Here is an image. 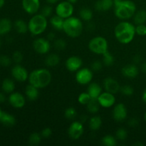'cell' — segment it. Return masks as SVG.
<instances>
[{
	"label": "cell",
	"instance_id": "11",
	"mask_svg": "<svg viewBox=\"0 0 146 146\" xmlns=\"http://www.w3.org/2000/svg\"><path fill=\"white\" fill-rule=\"evenodd\" d=\"M97 99H98L100 106L102 108H109L115 105V97L114 94L107 92L106 91L101 93V95L98 96Z\"/></svg>",
	"mask_w": 146,
	"mask_h": 146
},
{
	"label": "cell",
	"instance_id": "58",
	"mask_svg": "<svg viewBox=\"0 0 146 146\" xmlns=\"http://www.w3.org/2000/svg\"><path fill=\"white\" fill-rule=\"evenodd\" d=\"M1 112H2V111H1V108H0V115H1Z\"/></svg>",
	"mask_w": 146,
	"mask_h": 146
},
{
	"label": "cell",
	"instance_id": "38",
	"mask_svg": "<svg viewBox=\"0 0 146 146\" xmlns=\"http://www.w3.org/2000/svg\"><path fill=\"white\" fill-rule=\"evenodd\" d=\"M91 99V98L89 94H88V92L81 93V94H79L78 97V103L81 104V105H87Z\"/></svg>",
	"mask_w": 146,
	"mask_h": 146
},
{
	"label": "cell",
	"instance_id": "39",
	"mask_svg": "<svg viewBox=\"0 0 146 146\" xmlns=\"http://www.w3.org/2000/svg\"><path fill=\"white\" fill-rule=\"evenodd\" d=\"M120 91H121L123 95L125 96H131L133 94L134 89L131 86L125 85L121 87Z\"/></svg>",
	"mask_w": 146,
	"mask_h": 146
},
{
	"label": "cell",
	"instance_id": "7",
	"mask_svg": "<svg viewBox=\"0 0 146 146\" xmlns=\"http://www.w3.org/2000/svg\"><path fill=\"white\" fill-rule=\"evenodd\" d=\"M74 7L73 4L68 1H64L58 3L56 7V14L63 19H67L74 14Z\"/></svg>",
	"mask_w": 146,
	"mask_h": 146
},
{
	"label": "cell",
	"instance_id": "43",
	"mask_svg": "<svg viewBox=\"0 0 146 146\" xmlns=\"http://www.w3.org/2000/svg\"><path fill=\"white\" fill-rule=\"evenodd\" d=\"M52 11H53L52 7L49 5H46V6H44V7L41 9V14L47 18V17H51V14H52Z\"/></svg>",
	"mask_w": 146,
	"mask_h": 146
},
{
	"label": "cell",
	"instance_id": "21",
	"mask_svg": "<svg viewBox=\"0 0 146 146\" xmlns=\"http://www.w3.org/2000/svg\"><path fill=\"white\" fill-rule=\"evenodd\" d=\"M87 92L89 94L91 98H98L101 95L102 91V88L97 83H90L88 86Z\"/></svg>",
	"mask_w": 146,
	"mask_h": 146
},
{
	"label": "cell",
	"instance_id": "19",
	"mask_svg": "<svg viewBox=\"0 0 146 146\" xmlns=\"http://www.w3.org/2000/svg\"><path fill=\"white\" fill-rule=\"evenodd\" d=\"M16 118L12 114L9 113L7 111H2L0 115V123L4 126L12 127L16 124Z\"/></svg>",
	"mask_w": 146,
	"mask_h": 146
},
{
	"label": "cell",
	"instance_id": "26",
	"mask_svg": "<svg viewBox=\"0 0 146 146\" xmlns=\"http://www.w3.org/2000/svg\"><path fill=\"white\" fill-rule=\"evenodd\" d=\"M1 89L5 94H11L15 89V83L11 78H5L1 84Z\"/></svg>",
	"mask_w": 146,
	"mask_h": 146
},
{
	"label": "cell",
	"instance_id": "4",
	"mask_svg": "<svg viewBox=\"0 0 146 146\" xmlns=\"http://www.w3.org/2000/svg\"><path fill=\"white\" fill-rule=\"evenodd\" d=\"M83 29L84 25L81 19L71 16L64 19L63 31L68 36L77 38L82 34Z\"/></svg>",
	"mask_w": 146,
	"mask_h": 146
},
{
	"label": "cell",
	"instance_id": "34",
	"mask_svg": "<svg viewBox=\"0 0 146 146\" xmlns=\"http://www.w3.org/2000/svg\"><path fill=\"white\" fill-rule=\"evenodd\" d=\"M41 133H32L29 137V143L31 145H37L41 143Z\"/></svg>",
	"mask_w": 146,
	"mask_h": 146
},
{
	"label": "cell",
	"instance_id": "17",
	"mask_svg": "<svg viewBox=\"0 0 146 146\" xmlns=\"http://www.w3.org/2000/svg\"><path fill=\"white\" fill-rule=\"evenodd\" d=\"M104 88L106 91L113 94H117L121 89L119 83L112 77H107L104 79Z\"/></svg>",
	"mask_w": 146,
	"mask_h": 146
},
{
	"label": "cell",
	"instance_id": "37",
	"mask_svg": "<svg viewBox=\"0 0 146 146\" xmlns=\"http://www.w3.org/2000/svg\"><path fill=\"white\" fill-rule=\"evenodd\" d=\"M128 137V132L123 128H120L115 132V138L118 141H125Z\"/></svg>",
	"mask_w": 146,
	"mask_h": 146
},
{
	"label": "cell",
	"instance_id": "10",
	"mask_svg": "<svg viewBox=\"0 0 146 146\" xmlns=\"http://www.w3.org/2000/svg\"><path fill=\"white\" fill-rule=\"evenodd\" d=\"M84 132V125L81 121H74L68 127V136L72 140L79 139L82 136Z\"/></svg>",
	"mask_w": 146,
	"mask_h": 146
},
{
	"label": "cell",
	"instance_id": "29",
	"mask_svg": "<svg viewBox=\"0 0 146 146\" xmlns=\"http://www.w3.org/2000/svg\"><path fill=\"white\" fill-rule=\"evenodd\" d=\"M133 18L134 23L136 25L145 24L146 21V11L144 9L136 11Z\"/></svg>",
	"mask_w": 146,
	"mask_h": 146
},
{
	"label": "cell",
	"instance_id": "18",
	"mask_svg": "<svg viewBox=\"0 0 146 146\" xmlns=\"http://www.w3.org/2000/svg\"><path fill=\"white\" fill-rule=\"evenodd\" d=\"M121 73L123 76L128 78H135L138 76L139 74V69L136 64H127L124 66L121 69Z\"/></svg>",
	"mask_w": 146,
	"mask_h": 146
},
{
	"label": "cell",
	"instance_id": "23",
	"mask_svg": "<svg viewBox=\"0 0 146 146\" xmlns=\"http://www.w3.org/2000/svg\"><path fill=\"white\" fill-rule=\"evenodd\" d=\"M12 22L8 18L0 19V36H4L9 34L12 29Z\"/></svg>",
	"mask_w": 146,
	"mask_h": 146
},
{
	"label": "cell",
	"instance_id": "3",
	"mask_svg": "<svg viewBox=\"0 0 146 146\" xmlns=\"http://www.w3.org/2000/svg\"><path fill=\"white\" fill-rule=\"evenodd\" d=\"M136 11V5L131 0H122L114 5V14L121 20L125 21L132 18Z\"/></svg>",
	"mask_w": 146,
	"mask_h": 146
},
{
	"label": "cell",
	"instance_id": "47",
	"mask_svg": "<svg viewBox=\"0 0 146 146\" xmlns=\"http://www.w3.org/2000/svg\"><path fill=\"white\" fill-rule=\"evenodd\" d=\"M133 64H138L141 62V61H142V57H141V55H139V54H137V55H135V56L133 57Z\"/></svg>",
	"mask_w": 146,
	"mask_h": 146
},
{
	"label": "cell",
	"instance_id": "13",
	"mask_svg": "<svg viewBox=\"0 0 146 146\" xmlns=\"http://www.w3.org/2000/svg\"><path fill=\"white\" fill-rule=\"evenodd\" d=\"M113 118L115 121L122 122L125 121L128 115V111L125 104L120 103L116 104L113 109Z\"/></svg>",
	"mask_w": 146,
	"mask_h": 146
},
{
	"label": "cell",
	"instance_id": "16",
	"mask_svg": "<svg viewBox=\"0 0 146 146\" xmlns=\"http://www.w3.org/2000/svg\"><path fill=\"white\" fill-rule=\"evenodd\" d=\"M83 61L80 57L76 56H72L66 59L65 62V66L68 71L71 72H76L82 67Z\"/></svg>",
	"mask_w": 146,
	"mask_h": 146
},
{
	"label": "cell",
	"instance_id": "36",
	"mask_svg": "<svg viewBox=\"0 0 146 146\" xmlns=\"http://www.w3.org/2000/svg\"><path fill=\"white\" fill-rule=\"evenodd\" d=\"M77 112L76 110L73 107L67 108L64 111V116L68 120H74L76 117Z\"/></svg>",
	"mask_w": 146,
	"mask_h": 146
},
{
	"label": "cell",
	"instance_id": "48",
	"mask_svg": "<svg viewBox=\"0 0 146 146\" xmlns=\"http://www.w3.org/2000/svg\"><path fill=\"white\" fill-rule=\"evenodd\" d=\"M55 38H56V34H54V32H49L46 36V38L49 41H54V40L56 39Z\"/></svg>",
	"mask_w": 146,
	"mask_h": 146
},
{
	"label": "cell",
	"instance_id": "22",
	"mask_svg": "<svg viewBox=\"0 0 146 146\" xmlns=\"http://www.w3.org/2000/svg\"><path fill=\"white\" fill-rule=\"evenodd\" d=\"M25 94L27 98H28L29 101H36V100L38 98V96H39L38 88L29 84V85L27 86V87H26Z\"/></svg>",
	"mask_w": 146,
	"mask_h": 146
},
{
	"label": "cell",
	"instance_id": "5",
	"mask_svg": "<svg viewBox=\"0 0 146 146\" xmlns=\"http://www.w3.org/2000/svg\"><path fill=\"white\" fill-rule=\"evenodd\" d=\"M48 26L46 17L41 14H36L31 17L28 23L29 31L33 36H38L46 31Z\"/></svg>",
	"mask_w": 146,
	"mask_h": 146
},
{
	"label": "cell",
	"instance_id": "32",
	"mask_svg": "<svg viewBox=\"0 0 146 146\" xmlns=\"http://www.w3.org/2000/svg\"><path fill=\"white\" fill-rule=\"evenodd\" d=\"M115 62V58L113 55L109 51H107L106 52L103 54V64L107 66H111Z\"/></svg>",
	"mask_w": 146,
	"mask_h": 146
},
{
	"label": "cell",
	"instance_id": "57",
	"mask_svg": "<svg viewBox=\"0 0 146 146\" xmlns=\"http://www.w3.org/2000/svg\"><path fill=\"white\" fill-rule=\"evenodd\" d=\"M1 46H2V41H1V40L0 39V48L1 47Z\"/></svg>",
	"mask_w": 146,
	"mask_h": 146
},
{
	"label": "cell",
	"instance_id": "41",
	"mask_svg": "<svg viewBox=\"0 0 146 146\" xmlns=\"http://www.w3.org/2000/svg\"><path fill=\"white\" fill-rule=\"evenodd\" d=\"M23 58H24V56H23V54L21 51H16L13 53L12 60L17 64H19L23 61Z\"/></svg>",
	"mask_w": 146,
	"mask_h": 146
},
{
	"label": "cell",
	"instance_id": "15",
	"mask_svg": "<svg viewBox=\"0 0 146 146\" xmlns=\"http://www.w3.org/2000/svg\"><path fill=\"white\" fill-rule=\"evenodd\" d=\"M23 9L26 13L31 15L36 14L40 9L39 0H22L21 2Z\"/></svg>",
	"mask_w": 146,
	"mask_h": 146
},
{
	"label": "cell",
	"instance_id": "52",
	"mask_svg": "<svg viewBox=\"0 0 146 146\" xmlns=\"http://www.w3.org/2000/svg\"><path fill=\"white\" fill-rule=\"evenodd\" d=\"M142 99H143V102L146 104V88L145 90H144L143 93Z\"/></svg>",
	"mask_w": 146,
	"mask_h": 146
},
{
	"label": "cell",
	"instance_id": "54",
	"mask_svg": "<svg viewBox=\"0 0 146 146\" xmlns=\"http://www.w3.org/2000/svg\"><path fill=\"white\" fill-rule=\"evenodd\" d=\"M66 1H69L70 3H71V4H75V3H76L77 1H78V0H66Z\"/></svg>",
	"mask_w": 146,
	"mask_h": 146
},
{
	"label": "cell",
	"instance_id": "40",
	"mask_svg": "<svg viewBox=\"0 0 146 146\" xmlns=\"http://www.w3.org/2000/svg\"><path fill=\"white\" fill-rule=\"evenodd\" d=\"M11 64V59L7 55H0V66L3 67L9 66Z\"/></svg>",
	"mask_w": 146,
	"mask_h": 146
},
{
	"label": "cell",
	"instance_id": "24",
	"mask_svg": "<svg viewBox=\"0 0 146 146\" xmlns=\"http://www.w3.org/2000/svg\"><path fill=\"white\" fill-rule=\"evenodd\" d=\"M50 23L54 29L57 31H61V30H63V27H64V19L56 14L51 17Z\"/></svg>",
	"mask_w": 146,
	"mask_h": 146
},
{
	"label": "cell",
	"instance_id": "51",
	"mask_svg": "<svg viewBox=\"0 0 146 146\" xmlns=\"http://www.w3.org/2000/svg\"><path fill=\"white\" fill-rule=\"evenodd\" d=\"M58 1H59V0H46V1L49 4H56V3L58 2Z\"/></svg>",
	"mask_w": 146,
	"mask_h": 146
},
{
	"label": "cell",
	"instance_id": "46",
	"mask_svg": "<svg viewBox=\"0 0 146 146\" xmlns=\"http://www.w3.org/2000/svg\"><path fill=\"white\" fill-rule=\"evenodd\" d=\"M139 123V121H138V119L135 117H132V118H130L128 121V126L130 127H135L138 125Z\"/></svg>",
	"mask_w": 146,
	"mask_h": 146
},
{
	"label": "cell",
	"instance_id": "1",
	"mask_svg": "<svg viewBox=\"0 0 146 146\" xmlns=\"http://www.w3.org/2000/svg\"><path fill=\"white\" fill-rule=\"evenodd\" d=\"M135 33V26L127 21L118 23L114 29V35L118 42L128 44L133 40Z\"/></svg>",
	"mask_w": 146,
	"mask_h": 146
},
{
	"label": "cell",
	"instance_id": "30",
	"mask_svg": "<svg viewBox=\"0 0 146 146\" xmlns=\"http://www.w3.org/2000/svg\"><path fill=\"white\" fill-rule=\"evenodd\" d=\"M100 104L98 103V99L96 98H91L89 102L86 105L87 110L89 113L92 114H96L98 113L100 108Z\"/></svg>",
	"mask_w": 146,
	"mask_h": 146
},
{
	"label": "cell",
	"instance_id": "20",
	"mask_svg": "<svg viewBox=\"0 0 146 146\" xmlns=\"http://www.w3.org/2000/svg\"><path fill=\"white\" fill-rule=\"evenodd\" d=\"M113 6V0H98L94 4V8L98 11H107Z\"/></svg>",
	"mask_w": 146,
	"mask_h": 146
},
{
	"label": "cell",
	"instance_id": "9",
	"mask_svg": "<svg viewBox=\"0 0 146 146\" xmlns=\"http://www.w3.org/2000/svg\"><path fill=\"white\" fill-rule=\"evenodd\" d=\"M34 51L39 54H46L51 49V44L47 38H37L33 42Z\"/></svg>",
	"mask_w": 146,
	"mask_h": 146
},
{
	"label": "cell",
	"instance_id": "56",
	"mask_svg": "<svg viewBox=\"0 0 146 146\" xmlns=\"http://www.w3.org/2000/svg\"><path fill=\"white\" fill-rule=\"evenodd\" d=\"M144 120H145V121L146 122V111H145V114H144Z\"/></svg>",
	"mask_w": 146,
	"mask_h": 146
},
{
	"label": "cell",
	"instance_id": "6",
	"mask_svg": "<svg viewBox=\"0 0 146 146\" xmlns=\"http://www.w3.org/2000/svg\"><path fill=\"white\" fill-rule=\"evenodd\" d=\"M88 48L91 52L98 55H103L108 51V43L106 38L98 36L91 38L88 44Z\"/></svg>",
	"mask_w": 146,
	"mask_h": 146
},
{
	"label": "cell",
	"instance_id": "50",
	"mask_svg": "<svg viewBox=\"0 0 146 146\" xmlns=\"http://www.w3.org/2000/svg\"><path fill=\"white\" fill-rule=\"evenodd\" d=\"M141 71L143 73H145V74H146V61H145V62H143L141 64Z\"/></svg>",
	"mask_w": 146,
	"mask_h": 146
},
{
	"label": "cell",
	"instance_id": "49",
	"mask_svg": "<svg viewBox=\"0 0 146 146\" xmlns=\"http://www.w3.org/2000/svg\"><path fill=\"white\" fill-rule=\"evenodd\" d=\"M7 100V97H6L5 93L3 91V92H0V104H2L4 103Z\"/></svg>",
	"mask_w": 146,
	"mask_h": 146
},
{
	"label": "cell",
	"instance_id": "42",
	"mask_svg": "<svg viewBox=\"0 0 146 146\" xmlns=\"http://www.w3.org/2000/svg\"><path fill=\"white\" fill-rule=\"evenodd\" d=\"M135 33L138 36H143L146 35V26L144 24H138L135 26Z\"/></svg>",
	"mask_w": 146,
	"mask_h": 146
},
{
	"label": "cell",
	"instance_id": "31",
	"mask_svg": "<svg viewBox=\"0 0 146 146\" xmlns=\"http://www.w3.org/2000/svg\"><path fill=\"white\" fill-rule=\"evenodd\" d=\"M79 16L81 20L89 22L93 18V11L89 8L84 7V8H81V10H80Z\"/></svg>",
	"mask_w": 146,
	"mask_h": 146
},
{
	"label": "cell",
	"instance_id": "27",
	"mask_svg": "<svg viewBox=\"0 0 146 146\" xmlns=\"http://www.w3.org/2000/svg\"><path fill=\"white\" fill-rule=\"evenodd\" d=\"M88 125H89V128L91 131H98L102 125V119L98 115H94L89 119Z\"/></svg>",
	"mask_w": 146,
	"mask_h": 146
},
{
	"label": "cell",
	"instance_id": "8",
	"mask_svg": "<svg viewBox=\"0 0 146 146\" xmlns=\"http://www.w3.org/2000/svg\"><path fill=\"white\" fill-rule=\"evenodd\" d=\"M76 81L80 85H88L94 77L93 71L88 68H81L76 73Z\"/></svg>",
	"mask_w": 146,
	"mask_h": 146
},
{
	"label": "cell",
	"instance_id": "44",
	"mask_svg": "<svg viewBox=\"0 0 146 146\" xmlns=\"http://www.w3.org/2000/svg\"><path fill=\"white\" fill-rule=\"evenodd\" d=\"M103 68V64L101 61L96 60V61H94V62L91 64V70L96 72H98L100 71Z\"/></svg>",
	"mask_w": 146,
	"mask_h": 146
},
{
	"label": "cell",
	"instance_id": "25",
	"mask_svg": "<svg viewBox=\"0 0 146 146\" xmlns=\"http://www.w3.org/2000/svg\"><path fill=\"white\" fill-rule=\"evenodd\" d=\"M14 27L17 33L20 34H24L29 31L28 24L23 19H17L14 23Z\"/></svg>",
	"mask_w": 146,
	"mask_h": 146
},
{
	"label": "cell",
	"instance_id": "28",
	"mask_svg": "<svg viewBox=\"0 0 146 146\" xmlns=\"http://www.w3.org/2000/svg\"><path fill=\"white\" fill-rule=\"evenodd\" d=\"M60 62V57L56 54H51L45 58V64L47 66L54 67L56 66Z\"/></svg>",
	"mask_w": 146,
	"mask_h": 146
},
{
	"label": "cell",
	"instance_id": "14",
	"mask_svg": "<svg viewBox=\"0 0 146 146\" xmlns=\"http://www.w3.org/2000/svg\"><path fill=\"white\" fill-rule=\"evenodd\" d=\"M10 105L15 108H21L25 106L26 99L24 96L19 92H12L8 98Z\"/></svg>",
	"mask_w": 146,
	"mask_h": 146
},
{
	"label": "cell",
	"instance_id": "55",
	"mask_svg": "<svg viewBox=\"0 0 146 146\" xmlns=\"http://www.w3.org/2000/svg\"><path fill=\"white\" fill-rule=\"evenodd\" d=\"M122 0H113V2H114V5H115V4H117V3L120 2V1H121Z\"/></svg>",
	"mask_w": 146,
	"mask_h": 146
},
{
	"label": "cell",
	"instance_id": "33",
	"mask_svg": "<svg viewBox=\"0 0 146 146\" xmlns=\"http://www.w3.org/2000/svg\"><path fill=\"white\" fill-rule=\"evenodd\" d=\"M101 143L106 146H115L117 145V139L111 135H106L101 140Z\"/></svg>",
	"mask_w": 146,
	"mask_h": 146
},
{
	"label": "cell",
	"instance_id": "45",
	"mask_svg": "<svg viewBox=\"0 0 146 146\" xmlns=\"http://www.w3.org/2000/svg\"><path fill=\"white\" fill-rule=\"evenodd\" d=\"M52 134V131L50 128H45L41 131V135L42 138H48Z\"/></svg>",
	"mask_w": 146,
	"mask_h": 146
},
{
	"label": "cell",
	"instance_id": "53",
	"mask_svg": "<svg viewBox=\"0 0 146 146\" xmlns=\"http://www.w3.org/2000/svg\"><path fill=\"white\" fill-rule=\"evenodd\" d=\"M5 4V0H0V9L2 8Z\"/></svg>",
	"mask_w": 146,
	"mask_h": 146
},
{
	"label": "cell",
	"instance_id": "12",
	"mask_svg": "<svg viewBox=\"0 0 146 146\" xmlns=\"http://www.w3.org/2000/svg\"><path fill=\"white\" fill-rule=\"evenodd\" d=\"M29 75L27 70L20 64H17L11 68V76L17 81L24 82L28 80Z\"/></svg>",
	"mask_w": 146,
	"mask_h": 146
},
{
	"label": "cell",
	"instance_id": "2",
	"mask_svg": "<svg viewBox=\"0 0 146 146\" xmlns=\"http://www.w3.org/2000/svg\"><path fill=\"white\" fill-rule=\"evenodd\" d=\"M28 80L30 84L39 89L45 88L51 84L52 75L46 68H38L30 73Z\"/></svg>",
	"mask_w": 146,
	"mask_h": 146
},
{
	"label": "cell",
	"instance_id": "35",
	"mask_svg": "<svg viewBox=\"0 0 146 146\" xmlns=\"http://www.w3.org/2000/svg\"><path fill=\"white\" fill-rule=\"evenodd\" d=\"M54 47L57 51H63L66 47V42L63 38H56L54 41Z\"/></svg>",
	"mask_w": 146,
	"mask_h": 146
}]
</instances>
